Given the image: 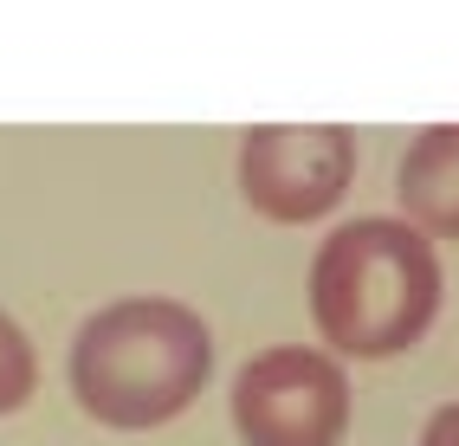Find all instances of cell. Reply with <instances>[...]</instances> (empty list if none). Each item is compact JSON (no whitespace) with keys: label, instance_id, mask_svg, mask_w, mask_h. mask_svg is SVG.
<instances>
[{"label":"cell","instance_id":"6da1fadb","mask_svg":"<svg viewBox=\"0 0 459 446\" xmlns=\"http://www.w3.org/2000/svg\"><path fill=\"white\" fill-rule=\"evenodd\" d=\"M213 375V330L181 297H117L72 337V401L110 433H149L181 421Z\"/></svg>","mask_w":459,"mask_h":446},{"label":"cell","instance_id":"7a4b0ae2","mask_svg":"<svg viewBox=\"0 0 459 446\" xmlns=\"http://www.w3.org/2000/svg\"><path fill=\"white\" fill-rule=\"evenodd\" d=\"M440 259L434 240L402 214H369L336 227L311 259V323L343 363H388L408 356L440 317Z\"/></svg>","mask_w":459,"mask_h":446},{"label":"cell","instance_id":"3957f363","mask_svg":"<svg viewBox=\"0 0 459 446\" xmlns=\"http://www.w3.org/2000/svg\"><path fill=\"white\" fill-rule=\"evenodd\" d=\"M233 433L239 446H343L350 440V369L311 343H272L233 375Z\"/></svg>","mask_w":459,"mask_h":446},{"label":"cell","instance_id":"277c9868","mask_svg":"<svg viewBox=\"0 0 459 446\" xmlns=\"http://www.w3.org/2000/svg\"><path fill=\"white\" fill-rule=\"evenodd\" d=\"M356 182V136L336 124H265L239 142V194L265 220H324Z\"/></svg>","mask_w":459,"mask_h":446},{"label":"cell","instance_id":"5b68a950","mask_svg":"<svg viewBox=\"0 0 459 446\" xmlns=\"http://www.w3.org/2000/svg\"><path fill=\"white\" fill-rule=\"evenodd\" d=\"M402 220L427 240H459V124H434L408 142L394 168Z\"/></svg>","mask_w":459,"mask_h":446},{"label":"cell","instance_id":"8992f818","mask_svg":"<svg viewBox=\"0 0 459 446\" xmlns=\"http://www.w3.org/2000/svg\"><path fill=\"white\" fill-rule=\"evenodd\" d=\"M39 389V356H33V337L20 330V323L0 311V421L20 414Z\"/></svg>","mask_w":459,"mask_h":446},{"label":"cell","instance_id":"52a82bcc","mask_svg":"<svg viewBox=\"0 0 459 446\" xmlns=\"http://www.w3.org/2000/svg\"><path fill=\"white\" fill-rule=\"evenodd\" d=\"M414 446H459V401H446V407L427 414V427H420Z\"/></svg>","mask_w":459,"mask_h":446}]
</instances>
